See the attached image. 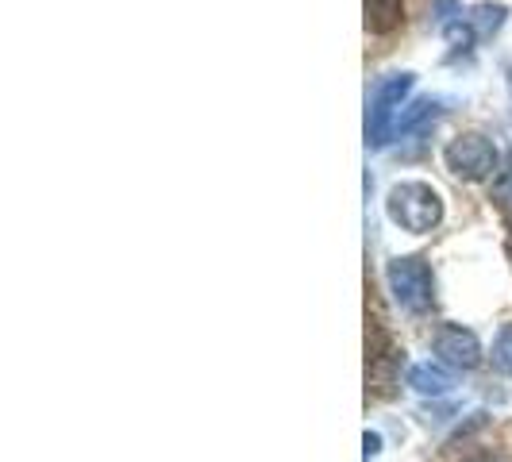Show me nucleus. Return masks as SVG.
I'll list each match as a JSON object with an SVG mask.
<instances>
[{"instance_id": "nucleus-5", "label": "nucleus", "mask_w": 512, "mask_h": 462, "mask_svg": "<svg viewBox=\"0 0 512 462\" xmlns=\"http://www.w3.org/2000/svg\"><path fill=\"white\" fill-rule=\"evenodd\" d=\"M436 355L439 362H447V366H455V370H474L478 362H482V343H478V335L459 328V324H447V328H439L436 335Z\"/></svg>"}, {"instance_id": "nucleus-8", "label": "nucleus", "mask_w": 512, "mask_h": 462, "mask_svg": "<svg viewBox=\"0 0 512 462\" xmlns=\"http://www.w3.org/2000/svg\"><path fill=\"white\" fill-rule=\"evenodd\" d=\"M505 16H509V8H505V4H478V8L470 12V27H474V31H482V35H493L497 27L505 24Z\"/></svg>"}, {"instance_id": "nucleus-10", "label": "nucleus", "mask_w": 512, "mask_h": 462, "mask_svg": "<svg viewBox=\"0 0 512 462\" xmlns=\"http://www.w3.org/2000/svg\"><path fill=\"white\" fill-rule=\"evenodd\" d=\"M436 16L443 20V24H447V20L455 16V0H436Z\"/></svg>"}, {"instance_id": "nucleus-9", "label": "nucleus", "mask_w": 512, "mask_h": 462, "mask_svg": "<svg viewBox=\"0 0 512 462\" xmlns=\"http://www.w3.org/2000/svg\"><path fill=\"white\" fill-rule=\"evenodd\" d=\"M493 366L501 370V374H512V324H505L501 332H497V343H493Z\"/></svg>"}, {"instance_id": "nucleus-12", "label": "nucleus", "mask_w": 512, "mask_h": 462, "mask_svg": "<svg viewBox=\"0 0 512 462\" xmlns=\"http://www.w3.org/2000/svg\"><path fill=\"white\" fill-rule=\"evenodd\" d=\"M470 462H501L497 455H478V459H470Z\"/></svg>"}, {"instance_id": "nucleus-7", "label": "nucleus", "mask_w": 512, "mask_h": 462, "mask_svg": "<svg viewBox=\"0 0 512 462\" xmlns=\"http://www.w3.org/2000/svg\"><path fill=\"white\" fill-rule=\"evenodd\" d=\"M409 385H416L420 393H447V389L455 385V378H451V370H443V366L420 362V366L409 370Z\"/></svg>"}, {"instance_id": "nucleus-4", "label": "nucleus", "mask_w": 512, "mask_h": 462, "mask_svg": "<svg viewBox=\"0 0 512 462\" xmlns=\"http://www.w3.org/2000/svg\"><path fill=\"white\" fill-rule=\"evenodd\" d=\"M412 89V74H393L385 77L382 85L374 89V101H370V116H366V139L374 147H382L385 135L393 131V120H397V108L405 101V93Z\"/></svg>"}, {"instance_id": "nucleus-1", "label": "nucleus", "mask_w": 512, "mask_h": 462, "mask_svg": "<svg viewBox=\"0 0 512 462\" xmlns=\"http://www.w3.org/2000/svg\"><path fill=\"white\" fill-rule=\"evenodd\" d=\"M385 208H389V220L393 224H401L405 231H416V235L432 231L443 220V201H439L436 189L424 185V181H401V185H393Z\"/></svg>"}, {"instance_id": "nucleus-11", "label": "nucleus", "mask_w": 512, "mask_h": 462, "mask_svg": "<svg viewBox=\"0 0 512 462\" xmlns=\"http://www.w3.org/2000/svg\"><path fill=\"white\" fill-rule=\"evenodd\" d=\"M378 451H382V439L370 436V432H366V455H378Z\"/></svg>"}, {"instance_id": "nucleus-2", "label": "nucleus", "mask_w": 512, "mask_h": 462, "mask_svg": "<svg viewBox=\"0 0 512 462\" xmlns=\"http://www.w3.org/2000/svg\"><path fill=\"white\" fill-rule=\"evenodd\" d=\"M385 278H389V289H393L397 305L405 308V312L432 308V285L436 282H432V266L424 258H393Z\"/></svg>"}, {"instance_id": "nucleus-6", "label": "nucleus", "mask_w": 512, "mask_h": 462, "mask_svg": "<svg viewBox=\"0 0 512 462\" xmlns=\"http://www.w3.org/2000/svg\"><path fill=\"white\" fill-rule=\"evenodd\" d=\"M405 24V0H366V31L389 35Z\"/></svg>"}, {"instance_id": "nucleus-3", "label": "nucleus", "mask_w": 512, "mask_h": 462, "mask_svg": "<svg viewBox=\"0 0 512 462\" xmlns=\"http://www.w3.org/2000/svg\"><path fill=\"white\" fill-rule=\"evenodd\" d=\"M443 162H447V170H451V174H459V178L482 181L497 170V147L489 143L486 135L470 131V135H459V139H451V143H447Z\"/></svg>"}]
</instances>
